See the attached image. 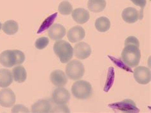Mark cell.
Returning <instances> with one entry per match:
<instances>
[{
	"label": "cell",
	"mask_w": 151,
	"mask_h": 113,
	"mask_svg": "<svg viewBox=\"0 0 151 113\" xmlns=\"http://www.w3.org/2000/svg\"><path fill=\"white\" fill-rule=\"evenodd\" d=\"M2 30L4 33L9 35H13L17 33L19 30V25L16 21L9 20L2 25Z\"/></svg>",
	"instance_id": "ffe728a7"
},
{
	"label": "cell",
	"mask_w": 151,
	"mask_h": 113,
	"mask_svg": "<svg viewBox=\"0 0 151 113\" xmlns=\"http://www.w3.org/2000/svg\"><path fill=\"white\" fill-rule=\"evenodd\" d=\"M121 58L127 66L131 68L137 67L140 63L141 52L139 47L135 45H127L123 49Z\"/></svg>",
	"instance_id": "7a4b0ae2"
},
{
	"label": "cell",
	"mask_w": 151,
	"mask_h": 113,
	"mask_svg": "<svg viewBox=\"0 0 151 113\" xmlns=\"http://www.w3.org/2000/svg\"><path fill=\"white\" fill-rule=\"evenodd\" d=\"M12 73L8 69L1 68L0 69V87H9L13 82Z\"/></svg>",
	"instance_id": "e0dca14e"
},
{
	"label": "cell",
	"mask_w": 151,
	"mask_h": 113,
	"mask_svg": "<svg viewBox=\"0 0 151 113\" xmlns=\"http://www.w3.org/2000/svg\"><path fill=\"white\" fill-rule=\"evenodd\" d=\"M52 105L47 100H39L31 107L33 112H49L51 111Z\"/></svg>",
	"instance_id": "2e32d148"
},
{
	"label": "cell",
	"mask_w": 151,
	"mask_h": 113,
	"mask_svg": "<svg viewBox=\"0 0 151 113\" xmlns=\"http://www.w3.org/2000/svg\"><path fill=\"white\" fill-rule=\"evenodd\" d=\"M134 78L140 84H147L150 81V70L145 67H137L134 70Z\"/></svg>",
	"instance_id": "ba28073f"
},
{
	"label": "cell",
	"mask_w": 151,
	"mask_h": 113,
	"mask_svg": "<svg viewBox=\"0 0 151 113\" xmlns=\"http://www.w3.org/2000/svg\"><path fill=\"white\" fill-rule=\"evenodd\" d=\"M91 48L88 43L82 42L75 45L73 48V54L79 59H85L90 56Z\"/></svg>",
	"instance_id": "30bf717a"
},
{
	"label": "cell",
	"mask_w": 151,
	"mask_h": 113,
	"mask_svg": "<svg viewBox=\"0 0 151 113\" xmlns=\"http://www.w3.org/2000/svg\"><path fill=\"white\" fill-rule=\"evenodd\" d=\"M16 100L14 92L10 88H5L0 91V105L9 108L12 107Z\"/></svg>",
	"instance_id": "52a82bcc"
},
{
	"label": "cell",
	"mask_w": 151,
	"mask_h": 113,
	"mask_svg": "<svg viewBox=\"0 0 151 113\" xmlns=\"http://www.w3.org/2000/svg\"><path fill=\"white\" fill-rule=\"evenodd\" d=\"M110 107L124 112H139V109L137 107L136 104L134 101L130 99H126L113 104L109 105Z\"/></svg>",
	"instance_id": "9c48e42d"
},
{
	"label": "cell",
	"mask_w": 151,
	"mask_h": 113,
	"mask_svg": "<svg viewBox=\"0 0 151 113\" xmlns=\"http://www.w3.org/2000/svg\"><path fill=\"white\" fill-rule=\"evenodd\" d=\"M86 36V32L84 28L81 26H76L68 31L67 37L69 41L71 43H75L78 41H81Z\"/></svg>",
	"instance_id": "8fae6325"
},
{
	"label": "cell",
	"mask_w": 151,
	"mask_h": 113,
	"mask_svg": "<svg viewBox=\"0 0 151 113\" xmlns=\"http://www.w3.org/2000/svg\"><path fill=\"white\" fill-rule=\"evenodd\" d=\"M72 17L74 21L78 24L83 25L89 21L90 14L89 12L82 8H78L72 12Z\"/></svg>",
	"instance_id": "5bb4252c"
},
{
	"label": "cell",
	"mask_w": 151,
	"mask_h": 113,
	"mask_svg": "<svg viewBox=\"0 0 151 113\" xmlns=\"http://www.w3.org/2000/svg\"><path fill=\"white\" fill-rule=\"evenodd\" d=\"M53 102L56 105H65L69 102L70 93L66 89L63 87H59L55 89L52 95Z\"/></svg>",
	"instance_id": "8992f818"
},
{
	"label": "cell",
	"mask_w": 151,
	"mask_h": 113,
	"mask_svg": "<svg viewBox=\"0 0 151 113\" xmlns=\"http://www.w3.org/2000/svg\"><path fill=\"white\" fill-rule=\"evenodd\" d=\"M65 28L60 24H54L49 29L48 35L53 40H61L66 35Z\"/></svg>",
	"instance_id": "4fadbf2b"
},
{
	"label": "cell",
	"mask_w": 151,
	"mask_h": 113,
	"mask_svg": "<svg viewBox=\"0 0 151 113\" xmlns=\"http://www.w3.org/2000/svg\"><path fill=\"white\" fill-rule=\"evenodd\" d=\"M51 112H70L68 107L65 105H58V106L55 107L54 109L51 110Z\"/></svg>",
	"instance_id": "83f0119b"
},
{
	"label": "cell",
	"mask_w": 151,
	"mask_h": 113,
	"mask_svg": "<svg viewBox=\"0 0 151 113\" xmlns=\"http://www.w3.org/2000/svg\"><path fill=\"white\" fill-rule=\"evenodd\" d=\"M53 49L62 63H66L73 58V49L70 43L63 40H57L54 44Z\"/></svg>",
	"instance_id": "3957f363"
},
{
	"label": "cell",
	"mask_w": 151,
	"mask_h": 113,
	"mask_svg": "<svg viewBox=\"0 0 151 113\" xmlns=\"http://www.w3.org/2000/svg\"><path fill=\"white\" fill-rule=\"evenodd\" d=\"M58 10L59 12L61 14L68 15L72 13L73 7L70 2L67 1H63L59 3L58 7Z\"/></svg>",
	"instance_id": "7402d4cb"
},
{
	"label": "cell",
	"mask_w": 151,
	"mask_h": 113,
	"mask_svg": "<svg viewBox=\"0 0 151 113\" xmlns=\"http://www.w3.org/2000/svg\"><path fill=\"white\" fill-rule=\"evenodd\" d=\"M110 20L106 17H101L96 19L95 21L94 26L97 31L100 32H106L108 31L110 28Z\"/></svg>",
	"instance_id": "44dd1931"
},
{
	"label": "cell",
	"mask_w": 151,
	"mask_h": 113,
	"mask_svg": "<svg viewBox=\"0 0 151 113\" xmlns=\"http://www.w3.org/2000/svg\"><path fill=\"white\" fill-rule=\"evenodd\" d=\"M25 61V55L19 50H6L0 54V63L7 68L21 64Z\"/></svg>",
	"instance_id": "6da1fadb"
},
{
	"label": "cell",
	"mask_w": 151,
	"mask_h": 113,
	"mask_svg": "<svg viewBox=\"0 0 151 113\" xmlns=\"http://www.w3.org/2000/svg\"><path fill=\"white\" fill-rule=\"evenodd\" d=\"M49 43V40L47 37H41L38 38L35 42V47L38 49H43L48 46Z\"/></svg>",
	"instance_id": "cb8c5ba5"
},
{
	"label": "cell",
	"mask_w": 151,
	"mask_h": 113,
	"mask_svg": "<svg viewBox=\"0 0 151 113\" xmlns=\"http://www.w3.org/2000/svg\"><path fill=\"white\" fill-rule=\"evenodd\" d=\"M71 93L74 97L78 99H87L93 94L92 86L86 80H78L75 82L71 87Z\"/></svg>",
	"instance_id": "277c9868"
},
{
	"label": "cell",
	"mask_w": 151,
	"mask_h": 113,
	"mask_svg": "<svg viewBox=\"0 0 151 113\" xmlns=\"http://www.w3.org/2000/svg\"><path fill=\"white\" fill-rule=\"evenodd\" d=\"M130 1L134 3L135 5L140 7V14H139L138 19L142 20L143 17H144V9L147 3L146 0H130Z\"/></svg>",
	"instance_id": "d4e9b609"
},
{
	"label": "cell",
	"mask_w": 151,
	"mask_h": 113,
	"mask_svg": "<svg viewBox=\"0 0 151 113\" xmlns=\"http://www.w3.org/2000/svg\"><path fill=\"white\" fill-rule=\"evenodd\" d=\"M131 44L137 46L138 47H139V46H140V42H139L138 40L136 37H133V36H131V37H128L125 40L124 46L131 45Z\"/></svg>",
	"instance_id": "484cf974"
},
{
	"label": "cell",
	"mask_w": 151,
	"mask_h": 113,
	"mask_svg": "<svg viewBox=\"0 0 151 113\" xmlns=\"http://www.w3.org/2000/svg\"><path fill=\"white\" fill-rule=\"evenodd\" d=\"M1 28H2V25H1V23L0 22V30H1Z\"/></svg>",
	"instance_id": "f1b7e54d"
},
{
	"label": "cell",
	"mask_w": 151,
	"mask_h": 113,
	"mask_svg": "<svg viewBox=\"0 0 151 113\" xmlns=\"http://www.w3.org/2000/svg\"><path fill=\"white\" fill-rule=\"evenodd\" d=\"M12 75L15 82L18 83H24L27 78V72L24 67L21 65L15 67L12 70Z\"/></svg>",
	"instance_id": "ac0fdd59"
},
{
	"label": "cell",
	"mask_w": 151,
	"mask_h": 113,
	"mask_svg": "<svg viewBox=\"0 0 151 113\" xmlns=\"http://www.w3.org/2000/svg\"><path fill=\"white\" fill-rule=\"evenodd\" d=\"M122 18L127 23H134L138 20L139 13L138 10L134 8H126L122 12Z\"/></svg>",
	"instance_id": "9a60e30c"
},
{
	"label": "cell",
	"mask_w": 151,
	"mask_h": 113,
	"mask_svg": "<svg viewBox=\"0 0 151 113\" xmlns=\"http://www.w3.org/2000/svg\"><path fill=\"white\" fill-rule=\"evenodd\" d=\"M66 76L71 80H78L81 79L84 75L85 68L82 63L78 60H71L65 68Z\"/></svg>",
	"instance_id": "5b68a950"
},
{
	"label": "cell",
	"mask_w": 151,
	"mask_h": 113,
	"mask_svg": "<svg viewBox=\"0 0 151 113\" xmlns=\"http://www.w3.org/2000/svg\"><path fill=\"white\" fill-rule=\"evenodd\" d=\"M51 83L57 87H63L67 84L68 78L64 72L61 70H54L50 75Z\"/></svg>",
	"instance_id": "7c38bea8"
},
{
	"label": "cell",
	"mask_w": 151,
	"mask_h": 113,
	"mask_svg": "<svg viewBox=\"0 0 151 113\" xmlns=\"http://www.w3.org/2000/svg\"><path fill=\"white\" fill-rule=\"evenodd\" d=\"M57 15H58V14L56 12V13H55L52 15L49 16V17H47L45 20L44 22L42 23V25H41L40 28V29L38 30V33H41V32H43L44 30H47V28H50L52 26V23L54 22L55 19L56 18Z\"/></svg>",
	"instance_id": "603a6c76"
},
{
	"label": "cell",
	"mask_w": 151,
	"mask_h": 113,
	"mask_svg": "<svg viewBox=\"0 0 151 113\" xmlns=\"http://www.w3.org/2000/svg\"><path fill=\"white\" fill-rule=\"evenodd\" d=\"M12 112H29V111L27 108H26L23 105H16L12 109Z\"/></svg>",
	"instance_id": "4316f807"
},
{
	"label": "cell",
	"mask_w": 151,
	"mask_h": 113,
	"mask_svg": "<svg viewBox=\"0 0 151 113\" xmlns=\"http://www.w3.org/2000/svg\"><path fill=\"white\" fill-rule=\"evenodd\" d=\"M106 3L105 0H89L87 3L88 9L93 12H101L105 9Z\"/></svg>",
	"instance_id": "d6986e66"
}]
</instances>
